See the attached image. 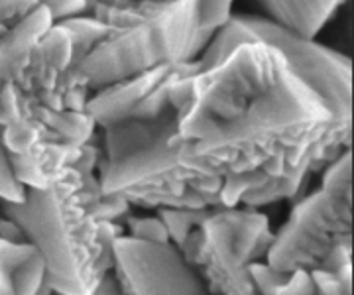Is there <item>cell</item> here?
<instances>
[{
  "instance_id": "1",
  "label": "cell",
  "mask_w": 354,
  "mask_h": 295,
  "mask_svg": "<svg viewBox=\"0 0 354 295\" xmlns=\"http://www.w3.org/2000/svg\"><path fill=\"white\" fill-rule=\"evenodd\" d=\"M177 113V158L201 175L317 173L351 146L353 126L337 124L323 97L264 39L241 41L191 75Z\"/></svg>"
},
{
  "instance_id": "2",
  "label": "cell",
  "mask_w": 354,
  "mask_h": 295,
  "mask_svg": "<svg viewBox=\"0 0 354 295\" xmlns=\"http://www.w3.org/2000/svg\"><path fill=\"white\" fill-rule=\"evenodd\" d=\"M91 14L109 32L75 71L62 73L65 91H97L156 65L199 59L215 36L199 26V0H93Z\"/></svg>"
},
{
  "instance_id": "3",
  "label": "cell",
  "mask_w": 354,
  "mask_h": 295,
  "mask_svg": "<svg viewBox=\"0 0 354 295\" xmlns=\"http://www.w3.org/2000/svg\"><path fill=\"white\" fill-rule=\"evenodd\" d=\"M93 195L75 167L46 189L28 187L22 203L2 201L4 215L38 248L53 294L93 295L97 283L113 269V240L122 234L116 220H97L88 209Z\"/></svg>"
},
{
  "instance_id": "4",
  "label": "cell",
  "mask_w": 354,
  "mask_h": 295,
  "mask_svg": "<svg viewBox=\"0 0 354 295\" xmlns=\"http://www.w3.org/2000/svg\"><path fill=\"white\" fill-rule=\"evenodd\" d=\"M179 113L171 106L150 120H122L104 130L101 195H120L130 205L146 209L216 207L215 199L197 193L191 181L195 169L177 158Z\"/></svg>"
},
{
  "instance_id": "5",
  "label": "cell",
  "mask_w": 354,
  "mask_h": 295,
  "mask_svg": "<svg viewBox=\"0 0 354 295\" xmlns=\"http://www.w3.org/2000/svg\"><path fill=\"white\" fill-rule=\"evenodd\" d=\"M274 234L256 207L216 205L209 209L179 246L207 292L218 295L256 294L248 264L266 260Z\"/></svg>"
},
{
  "instance_id": "6",
  "label": "cell",
  "mask_w": 354,
  "mask_h": 295,
  "mask_svg": "<svg viewBox=\"0 0 354 295\" xmlns=\"http://www.w3.org/2000/svg\"><path fill=\"white\" fill-rule=\"evenodd\" d=\"M264 39L286 55L290 65L329 104L337 124L353 126V67L342 53L315 44L311 38L297 36L278 26L270 18L232 14L228 22L215 32L213 39L199 55L201 69L216 64L236 44Z\"/></svg>"
},
{
  "instance_id": "7",
  "label": "cell",
  "mask_w": 354,
  "mask_h": 295,
  "mask_svg": "<svg viewBox=\"0 0 354 295\" xmlns=\"http://www.w3.org/2000/svg\"><path fill=\"white\" fill-rule=\"evenodd\" d=\"M353 189H329L304 195L295 201L288 222L274 234L266 262L290 274L313 269L339 242L353 240Z\"/></svg>"
},
{
  "instance_id": "8",
  "label": "cell",
  "mask_w": 354,
  "mask_h": 295,
  "mask_svg": "<svg viewBox=\"0 0 354 295\" xmlns=\"http://www.w3.org/2000/svg\"><path fill=\"white\" fill-rule=\"evenodd\" d=\"M113 272L120 294L201 295L205 285L171 240L118 234L113 240Z\"/></svg>"
},
{
  "instance_id": "9",
  "label": "cell",
  "mask_w": 354,
  "mask_h": 295,
  "mask_svg": "<svg viewBox=\"0 0 354 295\" xmlns=\"http://www.w3.org/2000/svg\"><path fill=\"white\" fill-rule=\"evenodd\" d=\"M197 71H201L199 59L156 65L136 75L93 91L85 111L101 129L132 118L150 120L171 108L167 99L169 85L179 79L195 75Z\"/></svg>"
},
{
  "instance_id": "10",
  "label": "cell",
  "mask_w": 354,
  "mask_h": 295,
  "mask_svg": "<svg viewBox=\"0 0 354 295\" xmlns=\"http://www.w3.org/2000/svg\"><path fill=\"white\" fill-rule=\"evenodd\" d=\"M16 178L26 187L46 189L65 171L73 166L81 155V146L69 142H39L28 154H8Z\"/></svg>"
},
{
  "instance_id": "11",
  "label": "cell",
  "mask_w": 354,
  "mask_h": 295,
  "mask_svg": "<svg viewBox=\"0 0 354 295\" xmlns=\"http://www.w3.org/2000/svg\"><path fill=\"white\" fill-rule=\"evenodd\" d=\"M38 254L12 218H0V295H22L28 264Z\"/></svg>"
},
{
  "instance_id": "12",
  "label": "cell",
  "mask_w": 354,
  "mask_h": 295,
  "mask_svg": "<svg viewBox=\"0 0 354 295\" xmlns=\"http://www.w3.org/2000/svg\"><path fill=\"white\" fill-rule=\"evenodd\" d=\"M272 22L304 38H315L317 32L339 8L335 0H258Z\"/></svg>"
},
{
  "instance_id": "13",
  "label": "cell",
  "mask_w": 354,
  "mask_h": 295,
  "mask_svg": "<svg viewBox=\"0 0 354 295\" xmlns=\"http://www.w3.org/2000/svg\"><path fill=\"white\" fill-rule=\"evenodd\" d=\"M34 113L62 140L75 144V146L87 144L93 138L95 129H97L95 120L91 118L87 111H69V108L53 111V108H48V106L39 104L34 99Z\"/></svg>"
},
{
  "instance_id": "14",
  "label": "cell",
  "mask_w": 354,
  "mask_h": 295,
  "mask_svg": "<svg viewBox=\"0 0 354 295\" xmlns=\"http://www.w3.org/2000/svg\"><path fill=\"white\" fill-rule=\"evenodd\" d=\"M211 209V207H209ZM209 209H187V207H162L156 209L158 217L164 220L169 240L176 244L177 248L183 244L185 236L189 234L195 227L201 225V220L207 217Z\"/></svg>"
},
{
  "instance_id": "15",
  "label": "cell",
  "mask_w": 354,
  "mask_h": 295,
  "mask_svg": "<svg viewBox=\"0 0 354 295\" xmlns=\"http://www.w3.org/2000/svg\"><path fill=\"white\" fill-rule=\"evenodd\" d=\"M270 180H272V178H268L260 167H258V169H250V171H227V173L223 175L221 205H241V199L244 193L262 187V185L268 183Z\"/></svg>"
},
{
  "instance_id": "16",
  "label": "cell",
  "mask_w": 354,
  "mask_h": 295,
  "mask_svg": "<svg viewBox=\"0 0 354 295\" xmlns=\"http://www.w3.org/2000/svg\"><path fill=\"white\" fill-rule=\"evenodd\" d=\"M26 191L28 187L16 178L8 150L0 140V199L6 203H22L26 199Z\"/></svg>"
},
{
  "instance_id": "17",
  "label": "cell",
  "mask_w": 354,
  "mask_h": 295,
  "mask_svg": "<svg viewBox=\"0 0 354 295\" xmlns=\"http://www.w3.org/2000/svg\"><path fill=\"white\" fill-rule=\"evenodd\" d=\"M248 276H250L254 287H256V294L264 295H276L279 287L288 280L286 272L272 268L266 260L248 264Z\"/></svg>"
},
{
  "instance_id": "18",
  "label": "cell",
  "mask_w": 354,
  "mask_h": 295,
  "mask_svg": "<svg viewBox=\"0 0 354 295\" xmlns=\"http://www.w3.org/2000/svg\"><path fill=\"white\" fill-rule=\"evenodd\" d=\"M232 0H199V26L216 32L232 16Z\"/></svg>"
},
{
  "instance_id": "19",
  "label": "cell",
  "mask_w": 354,
  "mask_h": 295,
  "mask_svg": "<svg viewBox=\"0 0 354 295\" xmlns=\"http://www.w3.org/2000/svg\"><path fill=\"white\" fill-rule=\"evenodd\" d=\"M130 234L146 240H169L164 220L160 217H130L128 218Z\"/></svg>"
},
{
  "instance_id": "20",
  "label": "cell",
  "mask_w": 354,
  "mask_h": 295,
  "mask_svg": "<svg viewBox=\"0 0 354 295\" xmlns=\"http://www.w3.org/2000/svg\"><path fill=\"white\" fill-rule=\"evenodd\" d=\"M311 278H313V283L317 287V294L323 295H348L353 294V285L344 283L342 280H339L335 274L330 272H325L321 268L309 269Z\"/></svg>"
},
{
  "instance_id": "21",
  "label": "cell",
  "mask_w": 354,
  "mask_h": 295,
  "mask_svg": "<svg viewBox=\"0 0 354 295\" xmlns=\"http://www.w3.org/2000/svg\"><path fill=\"white\" fill-rule=\"evenodd\" d=\"M38 6L39 0H0V24L14 26Z\"/></svg>"
},
{
  "instance_id": "22",
  "label": "cell",
  "mask_w": 354,
  "mask_h": 295,
  "mask_svg": "<svg viewBox=\"0 0 354 295\" xmlns=\"http://www.w3.org/2000/svg\"><path fill=\"white\" fill-rule=\"evenodd\" d=\"M317 294L313 278L309 269H293L288 274V280L278 289L276 295H313Z\"/></svg>"
},
{
  "instance_id": "23",
  "label": "cell",
  "mask_w": 354,
  "mask_h": 295,
  "mask_svg": "<svg viewBox=\"0 0 354 295\" xmlns=\"http://www.w3.org/2000/svg\"><path fill=\"white\" fill-rule=\"evenodd\" d=\"M93 294H99V295H114V294H120V285H118V280H116V276H114L113 269H109L106 274H102V278L97 283V287H95V292Z\"/></svg>"
},
{
  "instance_id": "24",
  "label": "cell",
  "mask_w": 354,
  "mask_h": 295,
  "mask_svg": "<svg viewBox=\"0 0 354 295\" xmlns=\"http://www.w3.org/2000/svg\"><path fill=\"white\" fill-rule=\"evenodd\" d=\"M335 2H337V4H339V6H341V4H344V2H346V0H335Z\"/></svg>"
}]
</instances>
